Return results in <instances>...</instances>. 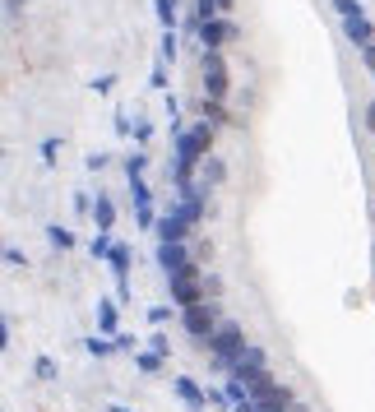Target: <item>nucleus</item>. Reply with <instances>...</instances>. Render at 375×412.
I'll return each mask as SVG.
<instances>
[{
	"instance_id": "31",
	"label": "nucleus",
	"mask_w": 375,
	"mask_h": 412,
	"mask_svg": "<svg viewBox=\"0 0 375 412\" xmlns=\"http://www.w3.org/2000/svg\"><path fill=\"white\" fill-rule=\"evenodd\" d=\"M56 149H61V144H56V139H47V144H42V162H56Z\"/></svg>"
},
{
	"instance_id": "37",
	"label": "nucleus",
	"mask_w": 375,
	"mask_h": 412,
	"mask_svg": "<svg viewBox=\"0 0 375 412\" xmlns=\"http://www.w3.org/2000/svg\"><path fill=\"white\" fill-rule=\"evenodd\" d=\"M334 5H343V0H334Z\"/></svg>"
},
{
	"instance_id": "18",
	"label": "nucleus",
	"mask_w": 375,
	"mask_h": 412,
	"mask_svg": "<svg viewBox=\"0 0 375 412\" xmlns=\"http://www.w3.org/2000/svg\"><path fill=\"white\" fill-rule=\"evenodd\" d=\"M181 214H186L190 223H200V218H204V199L195 195V190H190V195H181Z\"/></svg>"
},
{
	"instance_id": "15",
	"label": "nucleus",
	"mask_w": 375,
	"mask_h": 412,
	"mask_svg": "<svg viewBox=\"0 0 375 412\" xmlns=\"http://www.w3.org/2000/svg\"><path fill=\"white\" fill-rule=\"evenodd\" d=\"M93 223H97V232H111V227H116V204H111L107 195L93 199Z\"/></svg>"
},
{
	"instance_id": "32",
	"label": "nucleus",
	"mask_w": 375,
	"mask_h": 412,
	"mask_svg": "<svg viewBox=\"0 0 375 412\" xmlns=\"http://www.w3.org/2000/svg\"><path fill=\"white\" fill-rule=\"evenodd\" d=\"M148 348H153V352H162V357H167V334H153V338H148Z\"/></svg>"
},
{
	"instance_id": "3",
	"label": "nucleus",
	"mask_w": 375,
	"mask_h": 412,
	"mask_svg": "<svg viewBox=\"0 0 375 412\" xmlns=\"http://www.w3.org/2000/svg\"><path fill=\"white\" fill-rule=\"evenodd\" d=\"M167 283H172V306H181V310L204 306V288H200V269H195V264L181 269V274H172Z\"/></svg>"
},
{
	"instance_id": "29",
	"label": "nucleus",
	"mask_w": 375,
	"mask_h": 412,
	"mask_svg": "<svg viewBox=\"0 0 375 412\" xmlns=\"http://www.w3.org/2000/svg\"><path fill=\"white\" fill-rule=\"evenodd\" d=\"M144 162H148V158H144V153H135V158L125 162V171H130V176H140V171H144Z\"/></svg>"
},
{
	"instance_id": "16",
	"label": "nucleus",
	"mask_w": 375,
	"mask_h": 412,
	"mask_svg": "<svg viewBox=\"0 0 375 412\" xmlns=\"http://www.w3.org/2000/svg\"><path fill=\"white\" fill-rule=\"evenodd\" d=\"M153 15L162 28H176V0H153Z\"/></svg>"
},
{
	"instance_id": "9",
	"label": "nucleus",
	"mask_w": 375,
	"mask_h": 412,
	"mask_svg": "<svg viewBox=\"0 0 375 412\" xmlns=\"http://www.w3.org/2000/svg\"><path fill=\"white\" fill-rule=\"evenodd\" d=\"M232 375H236V380H246V384L265 380V375H269V371H265V352H260V348H246V352L232 362Z\"/></svg>"
},
{
	"instance_id": "22",
	"label": "nucleus",
	"mask_w": 375,
	"mask_h": 412,
	"mask_svg": "<svg viewBox=\"0 0 375 412\" xmlns=\"http://www.w3.org/2000/svg\"><path fill=\"white\" fill-rule=\"evenodd\" d=\"M47 236H51L56 250H70V245H75V232H70V227H47Z\"/></svg>"
},
{
	"instance_id": "5",
	"label": "nucleus",
	"mask_w": 375,
	"mask_h": 412,
	"mask_svg": "<svg viewBox=\"0 0 375 412\" xmlns=\"http://www.w3.org/2000/svg\"><path fill=\"white\" fill-rule=\"evenodd\" d=\"M232 37H241V28H236L227 15H218V19H200V46H204V51H222V46L232 42Z\"/></svg>"
},
{
	"instance_id": "36",
	"label": "nucleus",
	"mask_w": 375,
	"mask_h": 412,
	"mask_svg": "<svg viewBox=\"0 0 375 412\" xmlns=\"http://www.w3.org/2000/svg\"><path fill=\"white\" fill-rule=\"evenodd\" d=\"M111 412H130V408H111Z\"/></svg>"
},
{
	"instance_id": "12",
	"label": "nucleus",
	"mask_w": 375,
	"mask_h": 412,
	"mask_svg": "<svg viewBox=\"0 0 375 412\" xmlns=\"http://www.w3.org/2000/svg\"><path fill=\"white\" fill-rule=\"evenodd\" d=\"M190 232V218L181 214V209H172L167 218H157V241H186Z\"/></svg>"
},
{
	"instance_id": "13",
	"label": "nucleus",
	"mask_w": 375,
	"mask_h": 412,
	"mask_svg": "<svg viewBox=\"0 0 375 412\" xmlns=\"http://www.w3.org/2000/svg\"><path fill=\"white\" fill-rule=\"evenodd\" d=\"M97 329L107 338L121 334V320H116V301H107V297H97Z\"/></svg>"
},
{
	"instance_id": "6",
	"label": "nucleus",
	"mask_w": 375,
	"mask_h": 412,
	"mask_svg": "<svg viewBox=\"0 0 375 412\" xmlns=\"http://www.w3.org/2000/svg\"><path fill=\"white\" fill-rule=\"evenodd\" d=\"M107 264H111V274H116V297L130 301V264H135V250H130L125 241H116L111 255H107Z\"/></svg>"
},
{
	"instance_id": "33",
	"label": "nucleus",
	"mask_w": 375,
	"mask_h": 412,
	"mask_svg": "<svg viewBox=\"0 0 375 412\" xmlns=\"http://www.w3.org/2000/svg\"><path fill=\"white\" fill-rule=\"evenodd\" d=\"M361 65H366V70L375 75V46H366V51H361Z\"/></svg>"
},
{
	"instance_id": "19",
	"label": "nucleus",
	"mask_w": 375,
	"mask_h": 412,
	"mask_svg": "<svg viewBox=\"0 0 375 412\" xmlns=\"http://www.w3.org/2000/svg\"><path fill=\"white\" fill-rule=\"evenodd\" d=\"M204 121H213V125L227 121V107H222V97H204Z\"/></svg>"
},
{
	"instance_id": "26",
	"label": "nucleus",
	"mask_w": 375,
	"mask_h": 412,
	"mask_svg": "<svg viewBox=\"0 0 375 412\" xmlns=\"http://www.w3.org/2000/svg\"><path fill=\"white\" fill-rule=\"evenodd\" d=\"M5 264H10V269H23V264H28V255H23L19 245H10V250H5Z\"/></svg>"
},
{
	"instance_id": "14",
	"label": "nucleus",
	"mask_w": 375,
	"mask_h": 412,
	"mask_svg": "<svg viewBox=\"0 0 375 412\" xmlns=\"http://www.w3.org/2000/svg\"><path fill=\"white\" fill-rule=\"evenodd\" d=\"M176 394L186 398V403H190L195 412H204V408H209V394H204V389H200L195 380H186V375H176Z\"/></svg>"
},
{
	"instance_id": "24",
	"label": "nucleus",
	"mask_w": 375,
	"mask_h": 412,
	"mask_svg": "<svg viewBox=\"0 0 375 412\" xmlns=\"http://www.w3.org/2000/svg\"><path fill=\"white\" fill-rule=\"evenodd\" d=\"M162 61H176V32L172 28H162V51H157Z\"/></svg>"
},
{
	"instance_id": "34",
	"label": "nucleus",
	"mask_w": 375,
	"mask_h": 412,
	"mask_svg": "<svg viewBox=\"0 0 375 412\" xmlns=\"http://www.w3.org/2000/svg\"><path fill=\"white\" fill-rule=\"evenodd\" d=\"M366 130H375V102L366 107Z\"/></svg>"
},
{
	"instance_id": "17",
	"label": "nucleus",
	"mask_w": 375,
	"mask_h": 412,
	"mask_svg": "<svg viewBox=\"0 0 375 412\" xmlns=\"http://www.w3.org/2000/svg\"><path fill=\"white\" fill-rule=\"evenodd\" d=\"M130 199H135V209H153V195H148V185L140 176H130Z\"/></svg>"
},
{
	"instance_id": "30",
	"label": "nucleus",
	"mask_w": 375,
	"mask_h": 412,
	"mask_svg": "<svg viewBox=\"0 0 375 412\" xmlns=\"http://www.w3.org/2000/svg\"><path fill=\"white\" fill-rule=\"evenodd\" d=\"M130 135H135V139H140V144H144V139L153 135V125H148V121H135V130H130Z\"/></svg>"
},
{
	"instance_id": "1",
	"label": "nucleus",
	"mask_w": 375,
	"mask_h": 412,
	"mask_svg": "<svg viewBox=\"0 0 375 412\" xmlns=\"http://www.w3.org/2000/svg\"><path fill=\"white\" fill-rule=\"evenodd\" d=\"M209 149H213V121L176 130V190H181V195L195 190V185H190V171H195V162L209 158Z\"/></svg>"
},
{
	"instance_id": "20",
	"label": "nucleus",
	"mask_w": 375,
	"mask_h": 412,
	"mask_svg": "<svg viewBox=\"0 0 375 412\" xmlns=\"http://www.w3.org/2000/svg\"><path fill=\"white\" fill-rule=\"evenodd\" d=\"M222 176H227V167H222V158H204V185H218Z\"/></svg>"
},
{
	"instance_id": "10",
	"label": "nucleus",
	"mask_w": 375,
	"mask_h": 412,
	"mask_svg": "<svg viewBox=\"0 0 375 412\" xmlns=\"http://www.w3.org/2000/svg\"><path fill=\"white\" fill-rule=\"evenodd\" d=\"M343 32H347V42L357 46V51H366V46H375V28H371V19L361 15V10H352V15H343Z\"/></svg>"
},
{
	"instance_id": "27",
	"label": "nucleus",
	"mask_w": 375,
	"mask_h": 412,
	"mask_svg": "<svg viewBox=\"0 0 375 412\" xmlns=\"http://www.w3.org/2000/svg\"><path fill=\"white\" fill-rule=\"evenodd\" d=\"M172 320V306H153V310H148V324H167Z\"/></svg>"
},
{
	"instance_id": "23",
	"label": "nucleus",
	"mask_w": 375,
	"mask_h": 412,
	"mask_svg": "<svg viewBox=\"0 0 375 412\" xmlns=\"http://www.w3.org/2000/svg\"><path fill=\"white\" fill-rule=\"evenodd\" d=\"M32 371H37V380H56V362H51V357H37Z\"/></svg>"
},
{
	"instance_id": "25",
	"label": "nucleus",
	"mask_w": 375,
	"mask_h": 412,
	"mask_svg": "<svg viewBox=\"0 0 375 412\" xmlns=\"http://www.w3.org/2000/svg\"><path fill=\"white\" fill-rule=\"evenodd\" d=\"M84 348L93 352V357H107V352L116 348V338H88V343H84Z\"/></svg>"
},
{
	"instance_id": "8",
	"label": "nucleus",
	"mask_w": 375,
	"mask_h": 412,
	"mask_svg": "<svg viewBox=\"0 0 375 412\" xmlns=\"http://www.w3.org/2000/svg\"><path fill=\"white\" fill-rule=\"evenodd\" d=\"M181 324H186V334H195L200 343H209V338L218 334V324H213V310H209V306H190V310H181Z\"/></svg>"
},
{
	"instance_id": "28",
	"label": "nucleus",
	"mask_w": 375,
	"mask_h": 412,
	"mask_svg": "<svg viewBox=\"0 0 375 412\" xmlns=\"http://www.w3.org/2000/svg\"><path fill=\"white\" fill-rule=\"evenodd\" d=\"M153 84H157V88H167V61H162V56H157V65H153Z\"/></svg>"
},
{
	"instance_id": "7",
	"label": "nucleus",
	"mask_w": 375,
	"mask_h": 412,
	"mask_svg": "<svg viewBox=\"0 0 375 412\" xmlns=\"http://www.w3.org/2000/svg\"><path fill=\"white\" fill-rule=\"evenodd\" d=\"M204 97H227V65L218 51H204Z\"/></svg>"
},
{
	"instance_id": "4",
	"label": "nucleus",
	"mask_w": 375,
	"mask_h": 412,
	"mask_svg": "<svg viewBox=\"0 0 375 412\" xmlns=\"http://www.w3.org/2000/svg\"><path fill=\"white\" fill-rule=\"evenodd\" d=\"M250 394H255L260 412H282V408H292V389H287V384H278L273 375L255 380V384H250Z\"/></svg>"
},
{
	"instance_id": "11",
	"label": "nucleus",
	"mask_w": 375,
	"mask_h": 412,
	"mask_svg": "<svg viewBox=\"0 0 375 412\" xmlns=\"http://www.w3.org/2000/svg\"><path fill=\"white\" fill-rule=\"evenodd\" d=\"M157 264H162V274H167V278L181 274V269H190V250H186V241H162V245H157Z\"/></svg>"
},
{
	"instance_id": "2",
	"label": "nucleus",
	"mask_w": 375,
	"mask_h": 412,
	"mask_svg": "<svg viewBox=\"0 0 375 412\" xmlns=\"http://www.w3.org/2000/svg\"><path fill=\"white\" fill-rule=\"evenodd\" d=\"M209 348H213V362H218L222 371H232V362L250 348V343H246V334H241V324L227 320V324H218V334L209 338Z\"/></svg>"
},
{
	"instance_id": "21",
	"label": "nucleus",
	"mask_w": 375,
	"mask_h": 412,
	"mask_svg": "<svg viewBox=\"0 0 375 412\" xmlns=\"http://www.w3.org/2000/svg\"><path fill=\"white\" fill-rule=\"evenodd\" d=\"M135 366H140L144 375H153V371H162V352H153V348L140 352V357H135Z\"/></svg>"
},
{
	"instance_id": "35",
	"label": "nucleus",
	"mask_w": 375,
	"mask_h": 412,
	"mask_svg": "<svg viewBox=\"0 0 375 412\" xmlns=\"http://www.w3.org/2000/svg\"><path fill=\"white\" fill-rule=\"evenodd\" d=\"M218 5H222V15H227V10H232V5H236V0H218Z\"/></svg>"
}]
</instances>
